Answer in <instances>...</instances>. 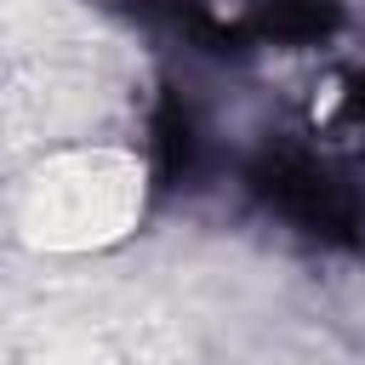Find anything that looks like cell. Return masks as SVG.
<instances>
[{
	"instance_id": "obj_1",
	"label": "cell",
	"mask_w": 365,
	"mask_h": 365,
	"mask_svg": "<svg viewBox=\"0 0 365 365\" xmlns=\"http://www.w3.org/2000/svg\"><path fill=\"white\" fill-rule=\"evenodd\" d=\"M342 23L336 0H257L245 34L251 40H279V46H302V40H325Z\"/></svg>"
}]
</instances>
